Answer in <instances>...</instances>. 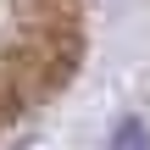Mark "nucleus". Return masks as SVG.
<instances>
[{
  "mask_svg": "<svg viewBox=\"0 0 150 150\" xmlns=\"http://www.w3.org/2000/svg\"><path fill=\"white\" fill-rule=\"evenodd\" d=\"M111 150H145V128H139V122H117Z\"/></svg>",
  "mask_w": 150,
  "mask_h": 150,
  "instance_id": "f03ea898",
  "label": "nucleus"
},
{
  "mask_svg": "<svg viewBox=\"0 0 150 150\" xmlns=\"http://www.w3.org/2000/svg\"><path fill=\"white\" fill-rule=\"evenodd\" d=\"M83 11L89 0H0V139L67 83Z\"/></svg>",
  "mask_w": 150,
  "mask_h": 150,
  "instance_id": "f257e3e1",
  "label": "nucleus"
}]
</instances>
